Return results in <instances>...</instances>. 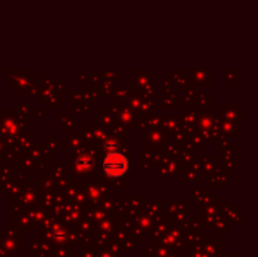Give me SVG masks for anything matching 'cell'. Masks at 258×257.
<instances>
[{"label": "cell", "instance_id": "1", "mask_svg": "<svg viewBox=\"0 0 258 257\" xmlns=\"http://www.w3.org/2000/svg\"><path fill=\"white\" fill-rule=\"evenodd\" d=\"M103 171L110 178H121L126 175L130 169V162L125 154L120 151H111L103 158Z\"/></svg>", "mask_w": 258, "mask_h": 257}]
</instances>
